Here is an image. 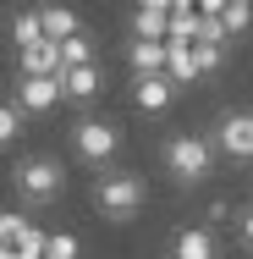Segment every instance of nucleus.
<instances>
[{"instance_id": "obj_1", "label": "nucleus", "mask_w": 253, "mask_h": 259, "mask_svg": "<svg viewBox=\"0 0 253 259\" xmlns=\"http://www.w3.org/2000/svg\"><path fill=\"white\" fill-rule=\"evenodd\" d=\"M11 188H17V199L22 204H55L61 193H66V171H61V160L50 155H28L17 171H11Z\"/></svg>"}, {"instance_id": "obj_2", "label": "nucleus", "mask_w": 253, "mask_h": 259, "mask_svg": "<svg viewBox=\"0 0 253 259\" xmlns=\"http://www.w3.org/2000/svg\"><path fill=\"white\" fill-rule=\"evenodd\" d=\"M143 199H149V188H143L138 171H110L94 182V204H99L105 221H132L143 209Z\"/></svg>"}, {"instance_id": "obj_3", "label": "nucleus", "mask_w": 253, "mask_h": 259, "mask_svg": "<svg viewBox=\"0 0 253 259\" xmlns=\"http://www.w3.org/2000/svg\"><path fill=\"white\" fill-rule=\"evenodd\" d=\"M165 171H171L182 188L209 182V171H215V149H209V138H198V133H176V138L165 144Z\"/></svg>"}, {"instance_id": "obj_4", "label": "nucleus", "mask_w": 253, "mask_h": 259, "mask_svg": "<svg viewBox=\"0 0 253 259\" xmlns=\"http://www.w3.org/2000/svg\"><path fill=\"white\" fill-rule=\"evenodd\" d=\"M72 149H77V160H88V165H110L116 149H121V133L110 121H77L72 127Z\"/></svg>"}, {"instance_id": "obj_5", "label": "nucleus", "mask_w": 253, "mask_h": 259, "mask_svg": "<svg viewBox=\"0 0 253 259\" xmlns=\"http://www.w3.org/2000/svg\"><path fill=\"white\" fill-rule=\"evenodd\" d=\"M209 149H220V155H231V160H248V149H253V116H248V110L220 116V127H215V144H209Z\"/></svg>"}, {"instance_id": "obj_6", "label": "nucleus", "mask_w": 253, "mask_h": 259, "mask_svg": "<svg viewBox=\"0 0 253 259\" xmlns=\"http://www.w3.org/2000/svg\"><path fill=\"white\" fill-rule=\"evenodd\" d=\"M55 83H61V94H66V100H83V105L105 89V77H99V66H94V61H88V66H61V72H55Z\"/></svg>"}, {"instance_id": "obj_7", "label": "nucleus", "mask_w": 253, "mask_h": 259, "mask_svg": "<svg viewBox=\"0 0 253 259\" xmlns=\"http://www.w3.org/2000/svg\"><path fill=\"white\" fill-rule=\"evenodd\" d=\"M176 100V83L165 77V72H149V77H138V110L143 116H165Z\"/></svg>"}, {"instance_id": "obj_8", "label": "nucleus", "mask_w": 253, "mask_h": 259, "mask_svg": "<svg viewBox=\"0 0 253 259\" xmlns=\"http://www.w3.org/2000/svg\"><path fill=\"white\" fill-rule=\"evenodd\" d=\"M55 100H61V83L55 77H22V89H17L22 110H55Z\"/></svg>"}, {"instance_id": "obj_9", "label": "nucleus", "mask_w": 253, "mask_h": 259, "mask_svg": "<svg viewBox=\"0 0 253 259\" xmlns=\"http://www.w3.org/2000/svg\"><path fill=\"white\" fill-rule=\"evenodd\" d=\"M55 72H61V55H55L50 39L22 45V77H55Z\"/></svg>"}, {"instance_id": "obj_10", "label": "nucleus", "mask_w": 253, "mask_h": 259, "mask_svg": "<svg viewBox=\"0 0 253 259\" xmlns=\"http://www.w3.org/2000/svg\"><path fill=\"white\" fill-rule=\"evenodd\" d=\"M160 72L182 89V83H198V66H193V45H165V61H160Z\"/></svg>"}, {"instance_id": "obj_11", "label": "nucleus", "mask_w": 253, "mask_h": 259, "mask_svg": "<svg viewBox=\"0 0 253 259\" xmlns=\"http://www.w3.org/2000/svg\"><path fill=\"white\" fill-rule=\"evenodd\" d=\"M33 17H39V33H44L50 45H61V39L77 33V17H72L66 6H44V11H33Z\"/></svg>"}, {"instance_id": "obj_12", "label": "nucleus", "mask_w": 253, "mask_h": 259, "mask_svg": "<svg viewBox=\"0 0 253 259\" xmlns=\"http://www.w3.org/2000/svg\"><path fill=\"white\" fill-rule=\"evenodd\" d=\"M127 61H132V72H138V77H149V72H160V61H165V45H154V39H132Z\"/></svg>"}, {"instance_id": "obj_13", "label": "nucleus", "mask_w": 253, "mask_h": 259, "mask_svg": "<svg viewBox=\"0 0 253 259\" xmlns=\"http://www.w3.org/2000/svg\"><path fill=\"white\" fill-rule=\"evenodd\" d=\"M176 259H215V237H209L204 226H187V232L176 237Z\"/></svg>"}, {"instance_id": "obj_14", "label": "nucleus", "mask_w": 253, "mask_h": 259, "mask_svg": "<svg viewBox=\"0 0 253 259\" xmlns=\"http://www.w3.org/2000/svg\"><path fill=\"white\" fill-rule=\"evenodd\" d=\"M55 55H61V66H88V61H94V39L77 28L72 39H61V45H55Z\"/></svg>"}, {"instance_id": "obj_15", "label": "nucleus", "mask_w": 253, "mask_h": 259, "mask_svg": "<svg viewBox=\"0 0 253 259\" xmlns=\"http://www.w3.org/2000/svg\"><path fill=\"white\" fill-rule=\"evenodd\" d=\"M132 39H154V45H165V11L138 6V11H132Z\"/></svg>"}, {"instance_id": "obj_16", "label": "nucleus", "mask_w": 253, "mask_h": 259, "mask_svg": "<svg viewBox=\"0 0 253 259\" xmlns=\"http://www.w3.org/2000/svg\"><path fill=\"white\" fill-rule=\"evenodd\" d=\"M220 61H226V45H193V66H198V77H215Z\"/></svg>"}, {"instance_id": "obj_17", "label": "nucleus", "mask_w": 253, "mask_h": 259, "mask_svg": "<svg viewBox=\"0 0 253 259\" xmlns=\"http://www.w3.org/2000/svg\"><path fill=\"white\" fill-rule=\"evenodd\" d=\"M11 39H17V50H22V45H39V39H44V33H39V17H33V11L11 17Z\"/></svg>"}, {"instance_id": "obj_18", "label": "nucleus", "mask_w": 253, "mask_h": 259, "mask_svg": "<svg viewBox=\"0 0 253 259\" xmlns=\"http://www.w3.org/2000/svg\"><path fill=\"white\" fill-rule=\"evenodd\" d=\"M11 254H17V259H39V254H44V237H39L33 226H22L17 243H11Z\"/></svg>"}, {"instance_id": "obj_19", "label": "nucleus", "mask_w": 253, "mask_h": 259, "mask_svg": "<svg viewBox=\"0 0 253 259\" xmlns=\"http://www.w3.org/2000/svg\"><path fill=\"white\" fill-rule=\"evenodd\" d=\"M11 138H22V110L0 105V149H11Z\"/></svg>"}, {"instance_id": "obj_20", "label": "nucleus", "mask_w": 253, "mask_h": 259, "mask_svg": "<svg viewBox=\"0 0 253 259\" xmlns=\"http://www.w3.org/2000/svg\"><path fill=\"white\" fill-rule=\"evenodd\" d=\"M39 259H77V237H66V232L61 237H44V254Z\"/></svg>"}, {"instance_id": "obj_21", "label": "nucleus", "mask_w": 253, "mask_h": 259, "mask_svg": "<svg viewBox=\"0 0 253 259\" xmlns=\"http://www.w3.org/2000/svg\"><path fill=\"white\" fill-rule=\"evenodd\" d=\"M22 226H28L22 215H11V209H0V243H6V248L17 243V232H22Z\"/></svg>"}, {"instance_id": "obj_22", "label": "nucleus", "mask_w": 253, "mask_h": 259, "mask_svg": "<svg viewBox=\"0 0 253 259\" xmlns=\"http://www.w3.org/2000/svg\"><path fill=\"white\" fill-rule=\"evenodd\" d=\"M138 6H149V11H165V0H138Z\"/></svg>"}, {"instance_id": "obj_23", "label": "nucleus", "mask_w": 253, "mask_h": 259, "mask_svg": "<svg viewBox=\"0 0 253 259\" xmlns=\"http://www.w3.org/2000/svg\"><path fill=\"white\" fill-rule=\"evenodd\" d=\"M0 259H17V254H11V248H6V243H0Z\"/></svg>"}]
</instances>
